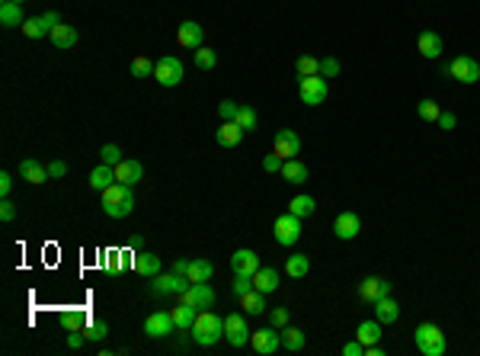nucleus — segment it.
Segmentation results:
<instances>
[{"label": "nucleus", "mask_w": 480, "mask_h": 356, "mask_svg": "<svg viewBox=\"0 0 480 356\" xmlns=\"http://www.w3.org/2000/svg\"><path fill=\"white\" fill-rule=\"evenodd\" d=\"M99 206H103V212H106L109 218H125L131 215V209H135V193H131V187L128 183H112L109 189H103L99 193Z\"/></svg>", "instance_id": "nucleus-1"}, {"label": "nucleus", "mask_w": 480, "mask_h": 356, "mask_svg": "<svg viewBox=\"0 0 480 356\" xmlns=\"http://www.w3.org/2000/svg\"><path fill=\"white\" fill-rule=\"evenodd\" d=\"M189 331H192V340H196L199 346H212L225 337V318L215 315V311H208V308H202Z\"/></svg>", "instance_id": "nucleus-2"}, {"label": "nucleus", "mask_w": 480, "mask_h": 356, "mask_svg": "<svg viewBox=\"0 0 480 356\" xmlns=\"http://www.w3.org/2000/svg\"><path fill=\"white\" fill-rule=\"evenodd\" d=\"M413 344H416V350H420L422 356H445V350H449L442 327L432 324V321L416 324V331H413Z\"/></svg>", "instance_id": "nucleus-3"}, {"label": "nucleus", "mask_w": 480, "mask_h": 356, "mask_svg": "<svg viewBox=\"0 0 480 356\" xmlns=\"http://www.w3.org/2000/svg\"><path fill=\"white\" fill-rule=\"evenodd\" d=\"M273 235H275V244H282V248H294V244L301 241V218L292 215V212L279 215V218H275V225H273Z\"/></svg>", "instance_id": "nucleus-4"}, {"label": "nucleus", "mask_w": 480, "mask_h": 356, "mask_svg": "<svg viewBox=\"0 0 480 356\" xmlns=\"http://www.w3.org/2000/svg\"><path fill=\"white\" fill-rule=\"evenodd\" d=\"M154 80L160 87H179L183 84V61L173 58V55H164L154 64Z\"/></svg>", "instance_id": "nucleus-5"}, {"label": "nucleus", "mask_w": 480, "mask_h": 356, "mask_svg": "<svg viewBox=\"0 0 480 356\" xmlns=\"http://www.w3.org/2000/svg\"><path fill=\"white\" fill-rule=\"evenodd\" d=\"M250 346H253V353L260 356H273L279 346H282V331L279 327H260V331H253L250 334Z\"/></svg>", "instance_id": "nucleus-6"}, {"label": "nucleus", "mask_w": 480, "mask_h": 356, "mask_svg": "<svg viewBox=\"0 0 480 356\" xmlns=\"http://www.w3.org/2000/svg\"><path fill=\"white\" fill-rule=\"evenodd\" d=\"M298 93H301L304 106H320L327 99V78L314 74V78H298Z\"/></svg>", "instance_id": "nucleus-7"}, {"label": "nucleus", "mask_w": 480, "mask_h": 356, "mask_svg": "<svg viewBox=\"0 0 480 356\" xmlns=\"http://www.w3.org/2000/svg\"><path fill=\"white\" fill-rule=\"evenodd\" d=\"M250 324H247V315H240V311H234V315L225 318V340L231 346H247L250 344Z\"/></svg>", "instance_id": "nucleus-8"}, {"label": "nucleus", "mask_w": 480, "mask_h": 356, "mask_svg": "<svg viewBox=\"0 0 480 356\" xmlns=\"http://www.w3.org/2000/svg\"><path fill=\"white\" fill-rule=\"evenodd\" d=\"M449 74L458 84H477L480 80V61L470 58V55H458V58L449 64Z\"/></svg>", "instance_id": "nucleus-9"}, {"label": "nucleus", "mask_w": 480, "mask_h": 356, "mask_svg": "<svg viewBox=\"0 0 480 356\" xmlns=\"http://www.w3.org/2000/svg\"><path fill=\"white\" fill-rule=\"evenodd\" d=\"M151 283H154L151 289H154L157 296H179V292L189 289V279L183 276V273H173V270H170V273H157Z\"/></svg>", "instance_id": "nucleus-10"}, {"label": "nucleus", "mask_w": 480, "mask_h": 356, "mask_svg": "<svg viewBox=\"0 0 480 356\" xmlns=\"http://www.w3.org/2000/svg\"><path fill=\"white\" fill-rule=\"evenodd\" d=\"M177 298H179V302H189L192 308L202 311V308L215 305V289L208 286V283H189V289H186V292H179Z\"/></svg>", "instance_id": "nucleus-11"}, {"label": "nucleus", "mask_w": 480, "mask_h": 356, "mask_svg": "<svg viewBox=\"0 0 480 356\" xmlns=\"http://www.w3.org/2000/svg\"><path fill=\"white\" fill-rule=\"evenodd\" d=\"M273 151H275V154H279L282 161L298 158V154H301V139H298V132H294V129H279V132H275Z\"/></svg>", "instance_id": "nucleus-12"}, {"label": "nucleus", "mask_w": 480, "mask_h": 356, "mask_svg": "<svg viewBox=\"0 0 480 356\" xmlns=\"http://www.w3.org/2000/svg\"><path fill=\"white\" fill-rule=\"evenodd\" d=\"M384 296H391V283H388V279L365 276L362 283H359V298H362V302H368V305H375V302H378V298H384Z\"/></svg>", "instance_id": "nucleus-13"}, {"label": "nucleus", "mask_w": 480, "mask_h": 356, "mask_svg": "<svg viewBox=\"0 0 480 356\" xmlns=\"http://www.w3.org/2000/svg\"><path fill=\"white\" fill-rule=\"evenodd\" d=\"M173 331H177V324H173L170 311H154V315L144 318V334L154 337V340H160V337H170Z\"/></svg>", "instance_id": "nucleus-14"}, {"label": "nucleus", "mask_w": 480, "mask_h": 356, "mask_svg": "<svg viewBox=\"0 0 480 356\" xmlns=\"http://www.w3.org/2000/svg\"><path fill=\"white\" fill-rule=\"evenodd\" d=\"M202 39H205V29L199 26L196 20H186V23H179V29H177V42L183 45V49H202Z\"/></svg>", "instance_id": "nucleus-15"}, {"label": "nucleus", "mask_w": 480, "mask_h": 356, "mask_svg": "<svg viewBox=\"0 0 480 356\" xmlns=\"http://www.w3.org/2000/svg\"><path fill=\"white\" fill-rule=\"evenodd\" d=\"M359 231H362V222H359L355 212H340V215H336L333 235L340 237V241H353V237H359Z\"/></svg>", "instance_id": "nucleus-16"}, {"label": "nucleus", "mask_w": 480, "mask_h": 356, "mask_svg": "<svg viewBox=\"0 0 480 356\" xmlns=\"http://www.w3.org/2000/svg\"><path fill=\"white\" fill-rule=\"evenodd\" d=\"M231 270L240 273V276H253L256 270H260V254L250 248H240L234 250V257H231Z\"/></svg>", "instance_id": "nucleus-17"}, {"label": "nucleus", "mask_w": 480, "mask_h": 356, "mask_svg": "<svg viewBox=\"0 0 480 356\" xmlns=\"http://www.w3.org/2000/svg\"><path fill=\"white\" fill-rule=\"evenodd\" d=\"M116 177H118V183H128V187H135V183H141V180H144V164H141V161L122 158V161L116 164Z\"/></svg>", "instance_id": "nucleus-18"}, {"label": "nucleus", "mask_w": 480, "mask_h": 356, "mask_svg": "<svg viewBox=\"0 0 480 356\" xmlns=\"http://www.w3.org/2000/svg\"><path fill=\"white\" fill-rule=\"evenodd\" d=\"M49 39H51V45H55V49H61V51H68V49H74V45H77V29H74V26H71V23H64L61 20L58 26H55V29L49 32Z\"/></svg>", "instance_id": "nucleus-19"}, {"label": "nucleus", "mask_w": 480, "mask_h": 356, "mask_svg": "<svg viewBox=\"0 0 480 356\" xmlns=\"http://www.w3.org/2000/svg\"><path fill=\"white\" fill-rule=\"evenodd\" d=\"M112 183H118L116 167H109V164H103V161H99L97 167L90 170V189H93V193H103V189H109Z\"/></svg>", "instance_id": "nucleus-20"}, {"label": "nucleus", "mask_w": 480, "mask_h": 356, "mask_svg": "<svg viewBox=\"0 0 480 356\" xmlns=\"http://www.w3.org/2000/svg\"><path fill=\"white\" fill-rule=\"evenodd\" d=\"M416 51H420L422 58H429V61L442 58V36H439V32H432V29L420 32V39H416Z\"/></svg>", "instance_id": "nucleus-21"}, {"label": "nucleus", "mask_w": 480, "mask_h": 356, "mask_svg": "<svg viewBox=\"0 0 480 356\" xmlns=\"http://www.w3.org/2000/svg\"><path fill=\"white\" fill-rule=\"evenodd\" d=\"M131 270H135V273H141L144 279H154L157 273H160V257H157V254H147V250H141V254H135V257H131Z\"/></svg>", "instance_id": "nucleus-22"}, {"label": "nucleus", "mask_w": 480, "mask_h": 356, "mask_svg": "<svg viewBox=\"0 0 480 356\" xmlns=\"http://www.w3.org/2000/svg\"><path fill=\"white\" fill-rule=\"evenodd\" d=\"M26 16H23V3H13V0H3L0 3V26H7V29H16L23 26Z\"/></svg>", "instance_id": "nucleus-23"}, {"label": "nucleus", "mask_w": 480, "mask_h": 356, "mask_svg": "<svg viewBox=\"0 0 480 356\" xmlns=\"http://www.w3.org/2000/svg\"><path fill=\"white\" fill-rule=\"evenodd\" d=\"M20 177L26 180V183H32V187H39V183L51 180V177H49V167H42L39 161H32V158H26V161L20 164Z\"/></svg>", "instance_id": "nucleus-24"}, {"label": "nucleus", "mask_w": 480, "mask_h": 356, "mask_svg": "<svg viewBox=\"0 0 480 356\" xmlns=\"http://www.w3.org/2000/svg\"><path fill=\"white\" fill-rule=\"evenodd\" d=\"M196 315H199V308H192L189 302H177V305L170 308V318H173L177 331H189L192 321H196Z\"/></svg>", "instance_id": "nucleus-25"}, {"label": "nucleus", "mask_w": 480, "mask_h": 356, "mask_svg": "<svg viewBox=\"0 0 480 356\" xmlns=\"http://www.w3.org/2000/svg\"><path fill=\"white\" fill-rule=\"evenodd\" d=\"M279 270H273V267H260L253 273V289H260V292H266V296H269V292H275V289H279Z\"/></svg>", "instance_id": "nucleus-26"}, {"label": "nucleus", "mask_w": 480, "mask_h": 356, "mask_svg": "<svg viewBox=\"0 0 480 356\" xmlns=\"http://www.w3.org/2000/svg\"><path fill=\"white\" fill-rule=\"evenodd\" d=\"M372 308H375V318H378L381 324H394V321L401 318V305H397V302H394L391 296L378 298V302H375Z\"/></svg>", "instance_id": "nucleus-27"}, {"label": "nucleus", "mask_w": 480, "mask_h": 356, "mask_svg": "<svg viewBox=\"0 0 480 356\" xmlns=\"http://www.w3.org/2000/svg\"><path fill=\"white\" fill-rule=\"evenodd\" d=\"M215 139H218L221 148H237L240 139H244V129H240L237 122H221V129L215 132Z\"/></svg>", "instance_id": "nucleus-28"}, {"label": "nucleus", "mask_w": 480, "mask_h": 356, "mask_svg": "<svg viewBox=\"0 0 480 356\" xmlns=\"http://www.w3.org/2000/svg\"><path fill=\"white\" fill-rule=\"evenodd\" d=\"M240 308H244V315L256 318L266 311V292H260V289H250V292H244L240 296Z\"/></svg>", "instance_id": "nucleus-29"}, {"label": "nucleus", "mask_w": 480, "mask_h": 356, "mask_svg": "<svg viewBox=\"0 0 480 356\" xmlns=\"http://www.w3.org/2000/svg\"><path fill=\"white\" fill-rule=\"evenodd\" d=\"M381 321L378 318H372V321H362V324L355 327V340H362L365 346H372V344H378L381 340Z\"/></svg>", "instance_id": "nucleus-30"}, {"label": "nucleus", "mask_w": 480, "mask_h": 356, "mask_svg": "<svg viewBox=\"0 0 480 356\" xmlns=\"http://www.w3.org/2000/svg\"><path fill=\"white\" fill-rule=\"evenodd\" d=\"M304 344H307V337H304L301 327H292V324L282 327V346H285V350L298 353V350H304Z\"/></svg>", "instance_id": "nucleus-31"}, {"label": "nucleus", "mask_w": 480, "mask_h": 356, "mask_svg": "<svg viewBox=\"0 0 480 356\" xmlns=\"http://www.w3.org/2000/svg\"><path fill=\"white\" fill-rule=\"evenodd\" d=\"M282 180L285 183H307V167H304L298 158L285 161L282 164Z\"/></svg>", "instance_id": "nucleus-32"}, {"label": "nucleus", "mask_w": 480, "mask_h": 356, "mask_svg": "<svg viewBox=\"0 0 480 356\" xmlns=\"http://www.w3.org/2000/svg\"><path fill=\"white\" fill-rule=\"evenodd\" d=\"M288 212H292V215H298V218L314 215V212H317V199L307 196V193H301V196H294L292 202H288Z\"/></svg>", "instance_id": "nucleus-33"}, {"label": "nucleus", "mask_w": 480, "mask_h": 356, "mask_svg": "<svg viewBox=\"0 0 480 356\" xmlns=\"http://www.w3.org/2000/svg\"><path fill=\"white\" fill-rule=\"evenodd\" d=\"M215 273V267L208 260H189V270H186V279L189 283H208Z\"/></svg>", "instance_id": "nucleus-34"}, {"label": "nucleus", "mask_w": 480, "mask_h": 356, "mask_svg": "<svg viewBox=\"0 0 480 356\" xmlns=\"http://www.w3.org/2000/svg\"><path fill=\"white\" fill-rule=\"evenodd\" d=\"M285 273L292 279H304L307 273H311V260L304 257V254H292V257L285 260Z\"/></svg>", "instance_id": "nucleus-35"}, {"label": "nucleus", "mask_w": 480, "mask_h": 356, "mask_svg": "<svg viewBox=\"0 0 480 356\" xmlns=\"http://www.w3.org/2000/svg\"><path fill=\"white\" fill-rule=\"evenodd\" d=\"M294 71H298V78H314V74H320V58L301 55V58L294 61Z\"/></svg>", "instance_id": "nucleus-36"}, {"label": "nucleus", "mask_w": 480, "mask_h": 356, "mask_svg": "<svg viewBox=\"0 0 480 356\" xmlns=\"http://www.w3.org/2000/svg\"><path fill=\"white\" fill-rule=\"evenodd\" d=\"M416 116L422 119V122H439V116H442V106L435 103V99H420V106H416Z\"/></svg>", "instance_id": "nucleus-37"}, {"label": "nucleus", "mask_w": 480, "mask_h": 356, "mask_svg": "<svg viewBox=\"0 0 480 356\" xmlns=\"http://www.w3.org/2000/svg\"><path fill=\"white\" fill-rule=\"evenodd\" d=\"M20 32L26 36V39H42V36H49V29H45L42 16H32V20H26V23L20 26Z\"/></svg>", "instance_id": "nucleus-38"}, {"label": "nucleus", "mask_w": 480, "mask_h": 356, "mask_svg": "<svg viewBox=\"0 0 480 356\" xmlns=\"http://www.w3.org/2000/svg\"><path fill=\"white\" fill-rule=\"evenodd\" d=\"M237 126H240V129L244 132H256V122H260V119H256V112L250 106H240L237 109V119H234Z\"/></svg>", "instance_id": "nucleus-39"}, {"label": "nucleus", "mask_w": 480, "mask_h": 356, "mask_svg": "<svg viewBox=\"0 0 480 356\" xmlns=\"http://www.w3.org/2000/svg\"><path fill=\"white\" fill-rule=\"evenodd\" d=\"M154 64L157 61H151V58H135L131 61V78H154Z\"/></svg>", "instance_id": "nucleus-40"}, {"label": "nucleus", "mask_w": 480, "mask_h": 356, "mask_svg": "<svg viewBox=\"0 0 480 356\" xmlns=\"http://www.w3.org/2000/svg\"><path fill=\"white\" fill-rule=\"evenodd\" d=\"M218 64V55L212 49H205V45H202V49H196V68H202V71H212Z\"/></svg>", "instance_id": "nucleus-41"}, {"label": "nucleus", "mask_w": 480, "mask_h": 356, "mask_svg": "<svg viewBox=\"0 0 480 356\" xmlns=\"http://www.w3.org/2000/svg\"><path fill=\"white\" fill-rule=\"evenodd\" d=\"M109 334V327H106V321H90V324H84V337L87 340H103V337Z\"/></svg>", "instance_id": "nucleus-42"}, {"label": "nucleus", "mask_w": 480, "mask_h": 356, "mask_svg": "<svg viewBox=\"0 0 480 356\" xmlns=\"http://www.w3.org/2000/svg\"><path fill=\"white\" fill-rule=\"evenodd\" d=\"M99 161H103V164H109V167H116L118 161H122V148H118V145H103V151H99Z\"/></svg>", "instance_id": "nucleus-43"}, {"label": "nucleus", "mask_w": 480, "mask_h": 356, "mask_svg": "<svg viewBox=\"0 0 480 356\" xmlns=\"http://www.w3.org/2000/svg\"><path fill=\"white\" fill-rule=\"evenodd\" d=\"M61 327L64 331H84V315L80 311H64L61 315Z\"/></svg>", "instance_id": "nucleus-44"}, {"label": "nucleus", "mask_w": 480, "mask_h": 356, "mask_svg": "<svg viewBox=\"0 0 480 356\" xmlns=\"http://www.w3.org/2000/svg\"><path fill=\"white\" fill-rule=\"evenodd\" d=\"M237 103L234 99H221V103H218V116H221V122H234L237 119Z\"/></svg>", "instance_id": "nucleus-45"}, {"label": "nucleus", "mask_w": 480, "mask_h": 356, "mask_svg": "<svg viewBox=\"0 0 480 356\" xmlns=\"http://www.w3.org/2000/svg\"><path fill=\"white\" fill-rule=\"evenodd\" d=\"M288 321H292V311H288V308H273V311H269V324L279 327V331H282Z\"/></svg>", "instance_id": "nucleus-46"}, {"label": "nucleus", "mask_w": 480, "mask_h": 356, "mask_svg": "<svg viewBox=\"0 0 480 356\" xmlns=\"http://www.w3.org/2000/svg\"><path fill=\"white\" fill-rule=\"evenodd\" d=\"M231 289H234V296L240 298L244 292H250V289H253V276H240V273H234V286H231Z\"/></svg>", "instance_id": "nucleus-47"}, {"label": "nucleus", "mask_w": 480, "mask_h": 356, "mask_svg": "<svg viewBox=\"0 0 480 356\" xmlns=\"http://www.w3.org/2000/svg\"><path fill=\"white\" fill-rule=\"evenodd\" d=\"M282 164H285V161L279 158L275 151H273V154H266V158H263V170H266V174H282Z\"/></svg>", "instance_id": "nucleus-48"}, {"label": "nucleus", "mask_w": 480, "mask_h": 356, "mask_svg": "<svg viewBox=\"0 0 480 356\" xmlns=\"http://www.w3.org/2000/svg\"><path fill=\"white\" fill-rule=\"evenodd\" d=\"M340 74V61L336 58H320V78H336Z\"/></svg>", "instance_id": "nucleus-49"}, {"label": "nucleus", "mask_w": 480, "mask_h": 356, "mask_svg": "<svg viewBox=\"0 0 480 356\" xmlns=\"http://www.w3.org/2000/svg\"><path fill=\"white\" fill-rule=\"evenodd\" d=\"M0 218H3V222H13V218H16V206L10 202V196H3V202H0Z\"/></svg>", "instance_id": "nucleus-50"}, {"label": "nucleus", "mask_w": 480, "mask_h": 356, "mask_svg": "<svg viewBox=\"0 0 480 356\" xmlns=\"http://www.w3.org/2000/svg\"><path fill=\"white\" fill-rule=\"evenodd\" d=\"M64 174H68V164H64V161H51L49 164V177L51 180H61Z\"/></svg>", "instance_id": "nucleus-51"}, {"label": "nucleus", "mask_w": 480, "mask_h": 356, "mask_svg": "<svg viewBox=\"0 0 480 356\" xmlns=\"http://www.w3.org/2000/svg\"><path fill=\"white\" fill-rule=\"evenodd\" d=\"M343 353L346 356H365V344L362 340H349V344L343 346Z\"/></svg>", "instance_id": "nucleus-52"}, {"label": "nucleus", "mask_w": 480, "mask_h": 356, "mask_svg": "<svg viewBox=\"0 0 480 356\" xmlns=\"http://www.w3.org/2000/svg\"><path fill=\"white\" fill-rule=\"evenodd\" d=\"M455 126H458V116H455V112H442V116H439V129L451 132Z\"/></svg>", "instance_id": "nucleus-53"}, {"label": "nucleus", "mask_w": 480, "mask_h": 356, "mask_svg": "<svg viewBox=\"0 0 480 356\" xmlns=\"http://www.w3.org/2000/svg\"><path fill=\"white\" fill-rule=\"evenodd\" d=\"M84 340H87V337H84V331H68V346H71V350H80V346H84Z\"/></svg>", "instance_id": "nucleus-54"}, {"label": "nucleus", "mask_w": 480, "mask_h": 356, "mask_svg": "<svg viewBox=\"0 0 480 356\" xmlns=\"http://www.w3.org/2000/svg\"><path fill=\"white\" fill-rule=\"evenodd\" d=\"M10 189H13V177L3 170V174H0V196H10Z\"/></svg>", "instance_id": "nucleus-55"}, {"label": "nucleus", "mask_w": 480, "mask_h": 356, "mask_svg": "<svg viewBox=\"0 0 480 356\" xmlns=\"http://www.w3.org/2000/svg\"><path fill=\"white\" fill-rule=\"evenodd\" d=\"M42 23H45V29H55V26H58V23H61V16H58V13H55V10H49V13H42Z\"/></svg>", "instance_id": "nucleus-56"}, {"label": "nucleus", "mask_w": 480, "mask_h": 356, "mask_svg": "<svg viewBox=\"0 0 480 356\" xmlns=\"http://www.w3.org/2000/svg\"><path fill=\"white\" fill-rule=\"evenodd\" d=\"M186 270H189V260H186V257L173 260V273H183V276H186Z\"/></svg>", "instance_id": "nucleus-57"}, {"label": "nucleus", "mask_w": 480, "mask_h": 356, "mask_svg": "<svg viewBox=\"0 0 480 356\" xmlns=\"http://www.w3.org/2000/svg\"><path fill=\"white\" fill-rule=\"evenodd\" d=\"M13 3H23V0H13Z\"/></svg>", "instance_id": "nucleus-58"}]
</instances>
